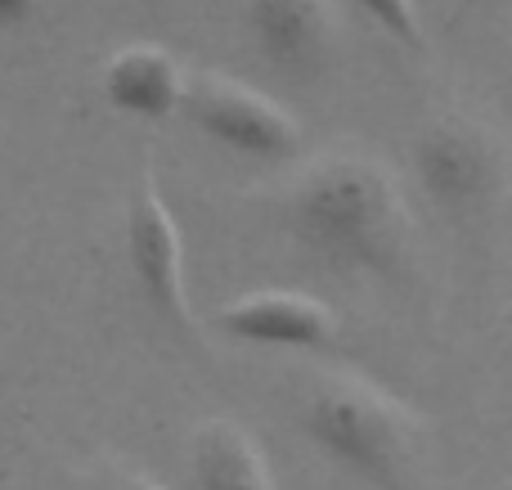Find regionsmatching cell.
Here are the masks:
<instances>
[{
    "label": "cell",
    "mask_w": 512,
    "mask_h": 490,
    "mask_svg": "<svg viewBox=\"0 0 512 490\" xmlns=\"http://www.w3.org/2000/svg\"><path fill=\"white\" fill-rule=\"evenodd\" d=\"M189 490H274V477L239 423L207 419L189 437Z\"/></svg>",
    "instance_id": "cell-9"
},
{
    "label": "cell",
    "mask_w": 512,
    "mask_h": 490,
    "mask_svg": "<svg viewBox=\"0 0 512 490\" xmlns=\"http://www.w3.org/2000/svg\"><path fill=\"white\" fill-rule=\"evenodd\" d=\"M45 0H0V27H27L32 18H41Z\"/></svg>",
    "instance_id": "cell-11"
},
{
    "label": "cell",
    "mask_w": 512,
    "mask_h": 490,
    "mask_svg": "<svg viewBox=\"0 0 512 490\" xmlns=\"http://www.w3.org/2000/svg\"><path fill=\"white\" fill-rule=\"evenodd\" d=\"M248 32L256 54L274 72L297 81H315L337 45L328 0H248Z\"/></svg>",
    "instance_id": "cell-7"
},
{
    "label": "cell",
    "mask_w": 512,
    "mask_h": 490,
    "mask_svg": "<svg viewBox=\"0 0 512 490\" xmlns=\"http://www.w3.org/2000/svg\"><path fill=\"white\" fill-rule=\"evenodd\" d=\"M216 324L225 338L274 351H324L342 329L333 306L292 288H256V293L234 297L230 306H221Z\"/></svg>",
    "instance_id": "cell-6"
},
{
    "label": "cell",
    "mask_w": 512,
    "mask_h": 490,
    "mask_svg": "<svg viewBox=\"0 0 512 490\" xmlns=\"http://www.w3.org/2000/svg\"><path fill=\"white\" fill-rule=\"evenodd\" d=\"M185 122L212 144L256 162H288L301 153V126L279 99L230 72H189V90L180 104Z\"/></svg>",
    "instance_id": "cell-3"
},
{
    "label": "cell",
    "mask_w": 512,
    "mask_h": 490,
    "mask_svg": "<svg viewBox=\"0 0 512 490\" xmlns=\"http://www.w3.org/2000/svg\"><path fill=\"white\" fill-rule=\"evenodd\" d=\"M126 266H131L144 306L158 320H167L180 333H194L185 288V239L149 167L135 176L131 198H126Z\"/></svg>",
    "instance_id": "cell-5"
},
{
    "label": "cell",
    "mask_w": 512,
    "mask_h": 490,
    "mask_svg": "<svg viewBox=\"0 0 512 490\" xmlns=\"http://www.w3.org/2000/svg\"><path fill=\"white\" fill-rule=\"evenodd\" d=\"M301 432L360 482L400 490L414 468L418 423L405 401L351 369H324L301 396Z\"/></svg>",
    "instance_id": "cell-2"
},
{
    "label": "cell",
    "mask_w": 512,
    "mask_h": 490,
    "mask_svg": "<svg viewBox=\"0 0 512 490\" xmlns=\"http://www.w3.org/2000/svg\"><path fill=\"white\" fill-rule=\"evenodd\" d=\"M508 239H512V185H508Z\"/></svg>",
    "instance_id": "cell-13"
},
{
    "label": "cell",
    "mask_w": 512,
    "mask_h": 490,
    "mask_svg": "<svg viewBox=\"0 0 512 490\" xmlns=\"http://www.w3.org/2000/svg\"><path fill=\"white\" fill-rule=\"evenodd\" d=\"M414 180L441 212H472L499 189L504 153L490 126L472 113H432L409 149Z\"/></svg>",
    "instance_id": "cell-4"
},
{
    "label": "cell",
    "mask_w": 512,
    "mask_h": 490,
    "mask_svg": "<svg viewBox=\"0 0 512 490\" xmlns=\"http://www.w3.org/2000/svg\"><path fill=\"white\" fill-rule=\"evenodd\" d=\"M288 234L319 266L387 279L409 257V207L378 158L328 153L292 185Z\"/></svg>",
    "instance_id": "cell-1"
},
{
    "label": "cell",
    "mask_w": 512,
    "mask_h": 490,
    "mask_svg": "<svg viewBox=\"0 0 512 490\" xmlns=\"http://www.w3.org/2000/svg\"><path fill=\"white\" fill-rule=\"evenodd\" d=\"M499 490H512V482H508V486H499Z\"/></svg>",
    "instance_id": "cell-14"
},
{
    "label": "cell",
    "mask_w": 512,
    "mask_h": 490,
    "mask_svg": "<svg viewBox=\"0 0 512 490\" xmlns=\"http://www.w3.org/2000/svg\"><path fill=\"white\" fill-rule=\"evenodd\" d=\"M373 23L382 27L387 36H396L400 45H423V23H418V5L414 0H355Z\"/></svg>",
    "instance_id": "cell-10"
},
{
    "label": "cell",
    "mask_w": 512,
    "mask_h": 490,
    "mask_svg": "<svg viewBox=\"0 0 512 490\" xmlns=\"http://www.w3.org/2000/svg\"><path fill=\"white\" fill-rule=\"evenodd\" d=\"M99 90L113 113L135 117V122H167L185 104L189 72L167 45L131 41L104 63Z\"/></svg>",
    "instance_id": "cell-8"
},
{
    "label": "cell",
    "mask_w": 512,
    "mask_h": 490,
    "mask_svg": "<svg viewBox=\"0 0 512 490\" xmlns=\"http://www.w3.org/2000/svg\"><path fill=\"white\" fill-rule=\"evenodd\" d=\"M117 490H162V486H153V482H140V477H131V482H122Z\"/></svg>",
    "instance_id": "cell-12"
}]
</instances>
